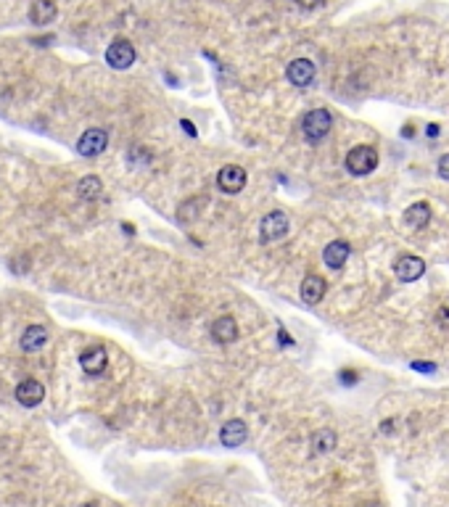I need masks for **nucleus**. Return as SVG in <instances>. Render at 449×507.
Returning a JSON list of instances; mask_svg holds the SVG:
<instances>
[{"mask_svg": "<svg viewBox=\"0 0 449 507\" xmlns=\"http://www.w3.org/2000/svg\"><path fill=\"white\" fill-rule=\"evenodd\" d=\"M378 167V151L373 146H354L346 153V169L352 174H370Z\"/></svg>", "mask_w": 449, "mask_h": 507, "instance_id": "obj_1", "label": "nucleus"}, {"mask_svg": "<svg viewBox=\"0 0 449 507\" xmlns=\"http://www.w3.org/2000/svg\"><path fill=\"white\" fill-rule=\"evenodd\" d=\"M330 127H333V117H330L328 108H312L304 114L302 130L309 140H323L330 133Z\"/></svg>", "mask_w": 449, "mask_h": 507, "instance_id": "obj_2", "label": "nucleus"}, {"mask_svg": "<svg viewBox=\"0 0 449 507\" xmlns=\"http://www.w3.org/2000/svg\"><path fill=\"white\" fill-rule=\"evenodd\" d=\"M106 146H108V133L101 130V127H90V130H85L82 138L77 140V153L79 156H98V153H104Z\"/></svg>", "mask_w": 449, "mask_h": 507, "instance_id": "obj_3", "label": "nucleus"}, {"mask_svg": "<svg viewBox=\"0 0 449 507\" xmlns=\"http://www.w3.org/2000/svg\"><path fill=\"white\" fill-rule=\"evenodd\" d=\"M106 64L111 69H130L135 64V48L127 40H114L106 48Z\"/></svg>", "mask_w": 449, "mask_h": 507, "instance_id": "obj_4", "label": "nucleus"}, {"mask_svg": "<svg viewBox=\"0 0 449 507\" xmlns=\"http://www.w3.org/2000/svg\"><path fill=\"white\" fill-rule=\"evenodd\" d=\"M259 233H262V240L270 243V240H280L286 238L288 233V217L283 212H270L262 217V225H259Z\"/></svg>", "mask_w": 449, "mask_h": 507, "instance_id": "obj_5", "label": "nucleus"}, {"mask_svg": "<svg viewBox=\"0 0 449 507\" xmlns=\"http://www.w3.org/2000/svg\"><path fill=\"white\" fill-rule=\"evenodd\" d=\"M217 185L222 193H240L246 188V169L238 164H227L217 174Z\"/></svg>", "mask_w": 449, "mask_h": 507, "instance_id": "obj_6", "label": "nucleus"}, {"mask_svg": "<svg viewBox=\"0 0 449 507\" xmlns=\"http://www.w3.org/2000/svg\"><path fill=\"white\" fill-rule=\"evenodd\" d=\"M423 272H425V262L421 256H415V254H405V256H399L394 262V275L405 283L418 281Z\"/></svg>", "mask_w": 449, "mask_h": 507, "instance_id": "obj_7", "label": "nucleus"}, {"mask_svg": "<svg viewBox=\"0 0 449 507\" xmlns=\"http://www.w3.org/2000/svg\"><path fill=\"white\" fill-rule=\"evenodd\" d=\"M286 77H288L291 85L296 88H307L309 82L315 80V64L309 58H293L286 69Z\"/></svg>", "mask_w": 449, "mask_h": 507, "instance_id": "obj_8", "label": "nucleus"}, {"mask_svg": "<svg viewBox=\"0 0 449 507\" xmlns=\"http://www.w3.org/2000/svg\"><path fill=\"white\" fill-rule=\"evenodd\" d=\"M45 399V386L35 381V378H24L19 386H16V401L24 404V407H38L40 401Z\"/></svg>", "mask_w": 449, "mask_h": 507, "instance_id": "obj_9", "label": "nucleus"}, {"mask_svg": "<svg viewBox=\"0 0 449 507\" xmlns=\"http://www.w3.org/2000/svg\"><path fill=\"white\" fill-rule=\"evenodd\" d=\"M79 365L88 375H101L106 370V365H108V354H106L104 347H90L88 351H82Z\"/></svg>", "mask_w": 449, "mask_h": 507, "instance_id": "obj_10", "label": "nucleus"}, {"mask_svg": "<svg viewBox=\"0 0 449 507\" xmlns=\"http://www.w3.org/2000/svg\"><path fill=\"white\" fill-rule=\"evenodd\" d=\"M325 291H328V285H325V278H320V275H307L302 281V299L309 307H315L317 301L325 296Z\"/></svg>", "mask_w": 449, "mask_h": 507, "instance_id": "obj_11", "label": "nucleus"}, {"mask_svg": "<svg viewBox=\"0 0 449 507\" xmlns=\"http://www.w3.org/2000/svg\"><path fill=\"white\" fill-rule=\"evenodd\" d=\"M246 439H249V428L243 420H227L220 431V441L224 447H240Z\"/></svg>", "mask_w": 449, "mask_h": 507, "instance_id": "obj_12", "label": "nucleus"}, {"mask_svg": "<svg viewBox=\"0 0 449 507\" xmlns=\"http://www.w3.org/2000/svg\"><path fill=\"white\" fill-rule=\"evenodd\" d=\"M211 338L217 341V344H233L238 338V325L236 320L230 317V315H222V317H217L214 325H211Z\"/></svg>", "mask_w": 449, "mask_h": 507, "instance_id": "obj_13", "label": "nucleus"}, {"mask_svg": "<svg viewBox=\"0 0 449 507\" xmlns=\"http://www.w3.org/2000/svg\"><path fill=\"white\" fill-rule=\"evenodd\" d=\"M349 254H352V249H349L346 240H333V243L325 246L323 259H325V265H328L330 269H341L343 265H346V259H349Z\"/></svg>", "mask_w": 449, "mask_h": 507, "instance_id": "obj_14", "label": "nucleus"}, {"mask_svg": "<svg viewBox=\"0 0 449 507\" xmlns=\"http://www.w3.org/2000/svg\"><path fill=\"white\" fill-rule=\"evenodd\" d=\"M428 222H431V206H428L425 201H418V203L407 206V212H405V225L412 227V230H423Z\"/></svg>", "mask_w": 449, "mask_h": 507, "instance_id": "obj_15", "label": "nucleus"}, {"mask_svg": "<svg viewBox=\"0 0 449 507\" xmlns=\"http://www.w3.org/2000/svg\"><path fill=\"white\" fill-rule=\"evenodd\" d=\"M56 14H58V8H56L53 0H35L32 8H29V22L42 27V24H51Z\"/></svg>", "mask_w": 449, "mask_h": 507, "instance_id": "obj_16", "label": "nucleus"}, {"mask_svg": "<svg viewBox=\"0 0 449 507\" xmlns=\"http://www.w3.org/2000/svg\"><path fill=\"white\" fill-rule=\"evenodd\" d=\"M45 341H48V331L42 328V325H29L24 333H22V349L24 351H38V349L45 347Z\"/></svg>", "mask_w": 449, "mask_h": 507, "instance_id": "obj_17", "label": "nucleus"}, {"mask_svg": "<svg viewBox=\"0 0 449 507\" xmlns=\"http://www.w3.org/2000/svg\"><path fill=\"white\" fill-rule=\"evenodd\" d=\"M336 444H338V436H336V431H330V428H320L317 433H312V452L315 454L330 452Z\"/></svg>", "mask_w": 449, "mask_h": 507, "instance_id": "obj_18", "label": "nucleus"}, {"mask_svg": "<svg viewBox=\"0 0 449 507\" xmlns=\"http://www.w3.org/2000/svg\"><path fill=\"white\" fill-rule=\"evenodd\" d=\"M104 193V183L95 177V174H88L77 183V196L85 201H95L98 196Z\"/></svg>", "mask_w": 449, "mask_h": 507, "instance_id": "obj_19", "label": "nucleus"}, {"mask_svg": "<svg viewBox=\"0 0 449 507\" xmlns=\"http://www.w3.org/2000/svg\"><path fill=\"white\" fill-rule=\"evenodd\" d=\"M127 161H130L132 167H140V164H148V161H151V153H148V151H145L143 146H135L130 151V156H127Z\"/></svg>", "mask_w": 449, "mask_h": 507, "instance_id": "obj_20", "label": "nucleus"}, {"mask_svg": "<svg viewBox=\"0 0 449 507\" xmlns=\"http://www.w3.org/2000/svg\"><path fill=\"white\" fill-rule=\"evenodd\" d=\"M436 320H439V325H449V296L447 301L439 307V312H436Z\"/></svg>", "mask_w": 449, "mask_h": 507, "instance_id": "obj_21", "label": "nucleus"}, {"mask_svg": "<svg viewBox=\"0 0 449 507\" xmlns=\"http://www.w3.org/2000/svg\"><path fill=\"white\" fill-rule=\"evenodd\" d=\"M439 174H441L444 180H449V153H444V156L439 159Z\"/></svg>", "mask_w": 449, "mask_h": 507, "instance_id": "obj_22", "label": "nucleus"}, {"mask_svg": "<svg viewBox=\"0 0 449 507\" xmlns=\"http://www.w3.org/2000/svg\"><path fill=\"white\" fill-rule=\"evenodd\" d=\"M338 378H341L343 383H349V386H352V383H357V373H354V370H341V373H338Z\"/></svg>", "mask_w": 449, "mask_h": 507, "instance_id": "obj_23", "label": "nucleus"}, {"mask_svg": "<svg viewBox=\"0 0 449 507\" xmlns=\"http://www.w3.org/2000/svg\"><path fill=\"white\" fill-rule=\"evenodd\" d=\"M412 367L421 370V373H434L436 370V365H423V362H412Z\"/></svg>", "mask_w": 449, "mask_h": 507, "instance_id": "obj_24", "label": "nucleus"}, {"mask_svg": "<svg viewBox=\"0 0 449 507\" xmlns=\"http://www.w3.org/2000/svg\"><path fill=\"white\" fill-rule=\"evenodd\" d=\"M180 127H183V130H185V133H188V135H193V138H196V127H193V122L183 119V122H180Z\"/></svg>", "mask_w": 449, "mask_h": 507, "instance_id": "obj_25", "label": "nucleus"}, {"mask_svg": "<svg viewBox=\"0 0 449 507\" xmlns=\"http://www.w3.org/2000/svg\"><path fill=\"white\" fill-rule=\"evenodd\" d=\"M296 3H299L302 8H317V6L323 3V0H296Z\"/></svg>", "mask_w": 449, "mask_h": 507, "instance_id": "obj_26", "label": "nucleus"}, {"mask_svg": "<svg viewBox=\"0 0 449 507\" xmlns=\"http://www.w3.org/2000/svg\"><path fill=\"white\" fill-rule=\"evenodd\" d=\"M280 341H283L286 347H291V344H293V341H291V335L286 333V331H280Z\"/></svg>", "mask_w": 449, "mask_h": 507, "instance_id": "obj_27", "label": "nucleus"}, {"mask_svg": "<svg viewBox=\"0 0 449 507\" xmlns=\"http://www.w3.org/2000/svg\"><path fill=\"white\" fill-rule=\"evenodd\" d=\"M428 135L436 138V135H439V124H428Z\"/></svg>", "mask_w": 449, "mask_h": 507, "instance_id": "obj_28", "label": "nucleus"}, {"mask_svg": "<svg viewBox=\"0 0 449 507\" xmlns=\"http://www.w3.org/2000/svg\"><path fill=\"white\" fill-rule=\"evenodd\" d=\"M391 428H394V420H386V426H381V431H386V433H391Z\"/></svg>", "mask_w": 449, "mask_h": 507, "instance_id": "obj_29", "label": "nucleus"}, {"mask_svg": "<svg viewBox=\"0 0 449 507\" xmlns=\"http://www.w3.org/2000/svg\"><path fill=\"white\" fill-rule=\"evenodd\" d=\"M365 507H381V505H365Z\"/></svg>", "mask_w": 449, "mask_h": 507, "instance_id": "obj_30", "label": "nucleus"}]
</instances>
